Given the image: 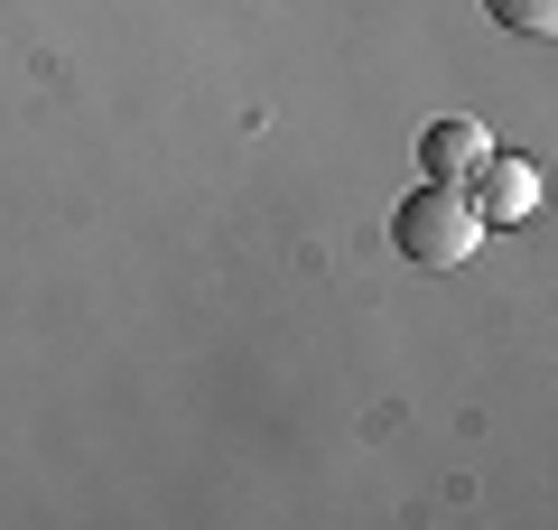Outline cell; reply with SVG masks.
<instances>
[{"label": "cell", "instance_id": "cell-1", "mask_svg": "<svg viewBox=\"0 0 558 530\" xmlns=\"http://www.w3.org/2000/svg\"><path fill=\"white\" fill-rule=\"evenodd\" d=\"M391 242L418 261V270H465V261L484 252V215H475V196L465 186H410V196L391 205Z\"/></svg>", "mask_w": 558, "mask_h": 530}, {"label": "cell", "instance_id": "cell-2", "mask_svg": "<svg viewBox=\"0 0 558 530\" xmlns=\"http://www.w3.org/2000/svg\"><path fill=\"white\" fill-rule=\"evenodd\" d=\"M465 196H475V215H484V224H521V215H539V158L484 149V168L465 177Z\"/></svg>", "mask_w": 558, "mask_h": 530}, {"label": "cell", "instance_id": "cell-3", "mask_svg": "<svg viewBox=\"0 0 558 530\" xmlns=\"http://www.w3.org/2000/svg\"><path fill=\"white\" fill-rule=\"evenodd\" d=\"M484 149H494V131H484L475 112H447V121L418 131V168L438 177V186H465V177L484 168Z\"/></svg>", "mask_w": 558, "mask_h": 530}, {"label": "cell", "instance_id": "cell-4", "mask_svg": "<svg viewBox=\"0 0 558 530\" xmlns=\"http://www.w3.org/2000/svg\"><path fill=\"white\" fill-rule=\"evenodd\" d=\"M494 10V28H512V38H549L558 28V0H484Z\"/></svg>", "mask_w": 558, "mask_h": 530}]
</instances>
